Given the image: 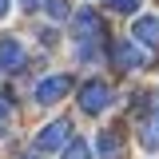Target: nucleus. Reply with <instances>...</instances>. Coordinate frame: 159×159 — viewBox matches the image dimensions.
Wrapping results in <instances>:
<instances>
[{"label": "nucleus", "instance_id": "f257e3e1", "mask_svg": "<svg viewBox=\"0 0 159 159\" xmlns=\"http://www.w3.org/2000/svg\"><path fill=\"white\" fill-rule=\"evenodd\" d=\"M107 103H111V84H103V80H88V84L80 88V107H84L88 116H99Z\"/></svg>", "mask_w": 159, "mask_h": 159}, {"label": "nucleus", "instance_id": "f03ea898", "mask_svg": "<svg viewBox=\"0 0 159 159\" xmlns=\"http://www.w3.org/2000/svg\"><path fill=\"white\" fill-rule=\"evenodd\" d=\"M68 92H72V80H68V76H44V80L36 84V92H32V96H36V103L48 107V103H60Z\"/></svg>", "mask_w": 159, "mask_h": 159}, {"label": "nucleus", "instance_id": "7ed1b4c3", "mask_svg": "<svg viewBox=\"0 0 159 159\" xmlns=\"http://www.w3.org/2000/svg\"><path fill=\"white\" fill-rule=\"evenodd\" d=\"M72 20H76V24H72V36H76L80 44H92V40L103 36V24H99V16L92 12V8H80Z\"/></svg>", "mask_w": 159, "mask_h": 159}, {"label": "nucleus", "instance_id": "20e7f679", "mask_svg": "<svg viewBox=\"0 0 159 159\" xmlns=\"http://www.w3.org/2000/svg\"><path fill=\"white\" fill-rule=\"evenodd\" d=\"M68 135H72L68 119H52V123L36 135V151H60V147L68 143Z\"/></svg>", "mask_w": 159, "mask_h": 159}, {"label": "nucleus", "instance_id": "39448f33", "mask_svg": "<svg viewBox=\"0 0 159 159\" xmlns=\"http://www.w3.org/2000/svg\"><path fill=\"white\" fill-rule=\"evenodd\" d=\"M24 68V44L16 36H0V72H16Z\"/></svg>", "mask_w": 159, "mask_h": 159}, {"label": "nucleus", "instance_id": "423d86ee", "mask_svg": "<svg viewBox=\"0 0 159 159\" xmlns=\"http://www.w3.org/2000/svg\"><path fill=\"white\" fill-rule=\"evenodd\" d=\"M111 60H116L119 72H135V68H143V52H139L135 44H127V40H119L116 48H111Z\"/></svg>", "mask_w": 159, "mask_h": 159}, {"label": "nucleus", "instance_id": "0eeeda50", "mask_svg": "<svg viewBox=\"0 0 159 159\" xmlns=\"http://www.w3.org/2000/svg\"><path fill=\"white\" fill-rule=\"evenodd\" d=\"M131 32H135L139 44H147V48H159V16H139L131 24Z\"/></svg>", "mask_w": 159, "mask_h": 159}, {"label": "nucleus", "instance_id": "6e6552de", "mask_svg": "<svg viewBox=\"0 0 159 159\" xmlns=\"http://www.w3.org/2000/svg\"><path fill=\"white\" fill-rule=\"evenodd\" d=\"M139 143H143L147 151H159V111L143 119V127H139Z\"/></svg>", "mask_w": 159, "mask_h": 159}, {"label": "nucleus", "instance_id": "1a4fd4ad", "mask_svg": "<svg viewBox=\"0 0 159 159\" xmlns=\"http://www.w3.org/2000/svg\"><path fill=\"white\" fill-rule=\"evenodd\" d=\"M96 147H99V159H119V131H99V139H96Z\"/></svg>", "mask_w": 159, "mask_h": 159}, {"label": "nucleus", "instance_id": "9d476101", "mask_svg": "<svg viewBox=\"0 0 159 159\" xmlns=\"http://www.w3.org/2000/svg\"><path fill=\"white\" fill-rule=\"evenodd\" d=\"M64 151V159H92V151H88V143L84 139H72L68 147H60Z\"/></svg>", "mask_w": 159, "mask_h": 159}, {"label": "nucleus", "instance_id": "9b49d317", "mask_svg": "<svg viewBox=\"0 0 159 159\" xmlns=\"http://www.w3.org/2000/svg\"><path fill=\"white\" fill-rule=\"evenodd\" d=\"M48 16H52V20H68V16H72V8H68L64 0H48Z\"/></svg>", "mask_w": 159, "mask_h": 159}, {"label": "nucleus", "instance_id": "f8f14e48", "mask_svg": "<svg viewBox=\"0 0 159 159\" xmlns=\"http://www.w3.org/2000/svg\"><path fill=\"white\" fill-rule=\"evenodd\" d=\"M111 8L123 12V16H131V12H139V0H111Z\"/></svg>", "mask_w": 159, "mask_h": 159}, {"label": "nucleus", "instance_id": "ddd939ff", "mask_svg": "<svg viewBox=\"0 0 159 159\" xmlns=\"http://www.w3.org/2000/svg\"><path fill=\"white\" fill-rule=\"evenodd\" d=\"M8 116H12V103H8V99L0 96V135L8 131Z\"/></svg>", "mask_w": 159, "mask_h": 159}, {"label": "nucleus", "instance_id": "4468645a", "mask_svg": "<svg viewBox=\"0 0 159 159\" xmlns=\"http://www.w3.org/2000/svg\"><path fill=\"white\" fill-rule=\"evenodd\" d=\"M8 8H12V0H0V20L8 16Z\"/></svg>", "mask_w": 159, "mask_h": 159}, {"label": "nucleus", "instance_id": "2eb2a0df", "mask_svg": "<svg viewBox=\"0 0 159 159\" xmlns=\"http://www.w3.org/2000/svg\"><path fill=\"white\" fill-rule=\"evenodd\" d=\"M24 4H28V8H32V4H40V0H24Z\"/></svg>", "mask_w": 159, "mask_h": 159}, {"label": "nucleus", "instance_id": "dca6fc26", "mask_svg": "<svg viewBox=\"0 0 159 159\" xmlns=\"http://www.w3.org/2000/svg\"><path fill=\"white\" fill-rule=\"evenodd\" d=\"M32 159H36V155H32Z\"/></svg>", "mask_w": 159, "mask_h": 159}]
</instances>
